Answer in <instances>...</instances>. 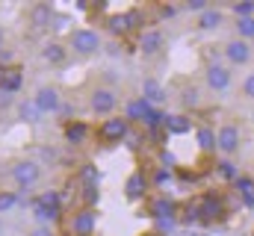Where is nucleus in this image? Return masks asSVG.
Returning a JSON list of instances; mask_svg holds the SVG:
<instances>
[{
  "instance_id": "nucleus-33",
  "label": "nucleus",
  "mask_w": 254,
  "mask_h": 236,
  "mask_svg": "<svg viewBox=\"0 0 254 236\" xmlns=\"http://www.w3.org/2000/svg\"><path fill=\"white\" fill-rule=\"evenodd\" d=\"M219 172H222V177H237V169H234L231 160H222L219 163Z\"/></svg>"
},
{
  "instance_id": "nucleus-13",
  "label": "nucleus",
  "mask_w": 254,
  "mask_h": 236,
  "mask_svg": "<svg viewBox=\"0 0 254 236\" xmlns=\"http://www.w3.org/2000/svg\"><path fill=\"white\" fill-rule=\"evenodd\" d=\"M39 54H42V59L48 65H63L65 59H68V48H65L63 42H45Z\"/></svg>"
},
{
  "instance_id": "nucleus-14",
  "label": "nucleus",
  "mask_w": 254,
  "mask_h": 236,
  "mask_svg": "<svg viewBox=\"0 0 254 236\" xmlns=\"http://www.w3.org/2000/svg\"><path fill=\"white\" fill-rule=\"evenodd\" d=\"M145 189H148V180H145V175H142V172H133V175L127 177L125 195L130 198V201H139V198H145Z\"/></svg>"
},
{
  "instance_id": "nucleus-31",
  "label": "nucleus",
  "mask_w": 254,
  "mask_h": 236,
  "mask_svg": "<svg viewBox=\"0 0 254 236\" xmlns=\"http://www.w3.org/2000/svg\"><path fill=\"white\" fill-rule=\"evenodd\" d=\"M184 9L201 15V12H207V9H210V3H207V0H187V3H184Z\"/></svg>"
},
{
  "instance_id": "nucleus-35",
  "label": "nucleus",
  "mask_w": 254,
  "mask_h": 236,
  "mask_svg": "<svg viewBox=\"0 0 254 236\" xmlns=\"http://www.w3.org/2000/svg\"><path fill=\"white\" fill-rule=\"evenodd\" d=\"M30 236H57V231H54V225H39Z\"/></svg>"
},
{
  "instance_id": "nucleus-37",
  "label": "nucleus",
  "mask_w": 254,
  "mask_h": 236,
  "mask_svg": "<svg viewBox=\"0 0 254 236\" xmlns=\"http://www.w3.org/2000/svg\"><path fill=\"white\" fill-rule=\"evenodd\" d=\"M166 180H169V172H166V169H163V172H160V175H157V186H163V183H166Z\"/></svg>"
},
{
  "instance_id": "nucleus-15",
  "label": "nucleus",
  "mask_w": 254,
  "mask_h": 236,
  "mask_svg": "<svg viewBox=\"0 0 254 236\" xmlns=\"http://www.w3.org/2000/svg\"><path fill=\"white\" fill-rule=\"evenodd\" d=\"M195 24H198V30H219V27L225 24V12L210 6L207 12H201V15H198V21H195Z\"/></svg>"
},
{
  "instance_id": "nucleus-22",
  "label": "nucleus",
  "mask_w": 254,
  "mask_h": 236,
  "mask_svg": "<svg viewBox=\"0 0 254 236\" xmlns=\"http://www.w3.org/2000/svg\"><path fill=\"white\" fill-rule=\"evenodd\" d=\"M198 145H201V151H216V130H210V127H198Z\"/></svg>"
},
{
  "instance_id": "nucleus-17",
  "label": "nucleus",
  "mask_w": 254,
  "mask_h": 236,
  "mask_svg": "<svg viewBox=\"0 0 254 236\" xmlns=\"http://www.w3.org/2000/svg\"><path fill=\"white\" fill-rule=\"evenodd\" d=\"M151 110H154V107H148L142 98H133V101H127V107H125V118L127 121H142V124H145V118H148Z\"/></svg>"
},
{
  "instance_id": "nucleus-21",
  "label": "nucleus",
  "mask_w": 254,
  "mask_h": 236,
  "mask_svg": "<svg viewBox=\"0 0 254 236\" xmlns=\"http://www.w3.org/2000/svg\"><path fill=\"white\" fill-rule=\"evenodd\" d=\"M0 86H3L6 92H12V95H15V92L21 89V74H18L15 68H6V71H3V77H0Z\"/></svg>"
},
{
  "instance_id": "nucleus-38",
  "label": "nucleus",
  "mask_w": 254,
  "mask_h": 236,
  "mask_svg": "<svg viewBox=\"0 0 254 236\" xmlns=\"http://www.w3.org/2000/svg\"><path fill=\"white\" fill-rule=\"evenodd\" d=\"M163 15L172 18V15H178V9H175V6H163Z\"/></svg>"
},
{
  "instance_id": "nucleus-6",
  "label": "nucleus",
  "mask_w": 254,
  "mask_h": 236,
  "mask_svg": "<svg viewBox=\"0 0 254 236\" xmlns=\"http://www.w3.org/2000/svg\"><path fill=\"white\" fill-rule=\"evenodd\" d=\"M98 136L104 139V142H125L127 136H130V121L125 116H110L101 121V127H98Z\"/></svg>"
},
{
  "instance_id": "nucleus-9",
  "label": "nucleus",
  "mask_w": 254,
  "mask_h": 236,
  "mask_svg": "<svg viewBox=\"0 0 254 236\" xmlns=\"http://www.w3.org/2000/svg\"><path fill=\"white\" fill-rule=\"evenodd\" d=\"M54 18H57V9H54V3H33L30 9H27V21H30V27L33 30H48L51 24H54Z\"/></svg>"
},
{
  "instance_id": "nucleus-29",
  "label": "nucleus",
  "mask_w": 254,
  "mask_h": 236,
  "mask_svg": "<svg viewBox=\"0 0 254 236\" xmlns=\"http://www.w3.org/2000/svg\"><path fill=\"white\" fill-rule=\"evenodd\" d=\"M231 12H234L237 18H254V3H234Z\"/></svg>"
},
{
  "instance_id": "nucleus-16",
  "label": "nucleus",
  "mask_w": 254,
  "mask_h": 236,
  "mask_svg": "<svg viewBox=\"0 0 254 236\" xmlns=\"http://www.w3.org/2000/svg\"><path fill=\"white\" fill-rule=\"evenodd\" d=\"M18 118H21L24 124H39V121H42V110L36 107L33 98H24V101H18Z\"/></svg>"
},
{
  "instance_id": "nucleus-36",
  "label": "nucleus",
  "mask_w": 254,
  "mask_h": 236,
  "mask_svg": "<svg viewBox=\"0 0 254 236\" xmlns=\"http://www.w3.org/2000/svg\"><path fill=\"white\" fill-rule=\"evenodd\" d=\"M12 59H15V54H12L9 48H0V65H9Z\"/></svg>"
},
{
  "instance_id": "nucleus-3",
  "label": "nucleus",
  "mask_w": 254,
  "mask_h": 236,
  "mask_svg": "<svg viewBox=\"0 0 254 236\" xmlns=\"http://www.w3.org/2000/svg\"><path fill=\"white\" fill-rule=\"evenodd\" d=\"M204 83H207V89H210V92L225 95V92L234 86V71H231V65L210 62V65H207V71H204Z\"/></svg>"
},
{
  "instance_id": "nucleus-32",
  "label": "nucleus",
  "mask_w": 254,
  "mask_h": 236,
  "mask_svg": "<svg viewBox=\"0 0 254 236\" xmlns=\"http://www.w3.org/2000/svg\"><path fill=\"white\" fill-rule=\"evenodd\" d=\"M243 95H246L249 101H254V71L246 74V80H243Z\"/></svg>"
},
{
  "instance_id": "nucleus-27",
  "label": "nucleus",
  "mask_w": 254,
  "mask_h": 236,
  "mask_svg": "<svg viewBox=\"0 0 254 236\" xmlns=\"http://www.w3.org/2000/svg\"><path fill=\"white\" fill-rule=\"evenodd\" d=\"M145 127L148 130H157V127H166V116L160 113V110H151L148 118H145Z\"/></svg>"
},
{
  "instance_id": "nucleus-41",
  "label": "nucleus",
  "mask_w": 254,
  "mask_h": 236,
  "mask_svg": "<svg viewBox=\"0 0 254 236\" xmlns=\"http://www.w3.org/2000/svg\"><path fill=\"white\" fill-rule=\"evenodd\" d=\"M151 236H157V234H151Z\"/></svg>"
},
{
  "instance_id": "nucleus-18",
  "label": "nucleus",
  "mask_w": 254,
  "mask_h": 236,
  "mask_svg": "<svg viewBox=\"0 0 254 236\" xmlns=\"http://www.w3.org/2000/svg\"><path fill=\"white\" fill-rule=\"evenodd\" d=\"M86 136H89V127H86V124H80V121L65 124V139H68L71 145H83V142H86Z\"/></svg>"
},
{
  "instance_id": "nucleus-10",
  "label": "nucleus",
  "mask_w": 254,
  "mask_h": 236,
  "mask_svg": "<svg viewBox=\"0 0 254 236\" xmlns=\"http://www.w3.org/2000/svg\"><path fill=\"white\" fill-rule=\"evenodd\" d=\"M163 48H166V33H163L160 27L142 30V36H139V51H142V57H157V54H163Z\"/></svg>"
},
{
  "instance_id": "nucleus-25",
  "label": "nucleus",
  "mask_w": 254,
  "mask_h": 236,
  "mask_svg": "<svg viewBox=\"0 0 254 236\" xmlns=\"http://www.w3.org/2000/svg\"><path fill=\"white\" fill-rule=\"evenodd\" d=\"M33 210H36V219H39L42 225H54V222H57V213H60V210L45 207V204H39V201H36V207H33Z\"/></svg>"
},
{
  "instance_id": "nucleus-7",
  "label": "nucleus",
  "mask_w": 254,
  "mask_h": 236,
  "mask_svg": "<svg viewBox=\"0 0 254 236\" xmlns=\"http://www.w3.org/2000/svg\"><path fill=\"white\" fill-rule=\"evenodd\" d=\"M225 59H228V65L231 68H243V65H249L254 59V48L252 42H243V39H231V42H225Z\"/></svg>"
},
{
  "instance_id": "nucleus-19",
  "label": "nucleus",
  "mask_w": 254,
  "mask_h": 236,
  "mask_svg": "<svg viewBox=\"0 0 254 236\" xmlns=\"http://www.w3.org/2000/svg\"><path fill=\"white\" fill-rule=\"evenodd\" d=\"M148 210H151V216H154V219H169L175 207H172V201H169V198H154V201L148 204Z\"/></svg>"
},
{
  "instance_id": "nucleus-12",
  "label": "nucleus",
  "mask_w": 254,
  "mask_h": 236,
  "mask_svg": "<svg viewBox=\"0 0 254 236\" xmlns=\"http://www.w3.org/2000/svg\"><path fill=\"white\" fill-rule=\"evenodd\" d=\"M142 101H145L148 107L157 110V107L166 101V89H163V83L154 80V77H145V80H142Z\"/></svg>"
},
{
  "instance_id": "nucleus-11",
  "label": "nucleus",
  "mask_w": 254,
  "mask_h": 236,
  "mask_svg": "<svg viewBox=\"0 0 254 236\" xmlns=\"http://www.w3.org/2000/svg\"><path fill=\"white\" fill-rule=\"evenodd\" d=\"M95 225H98V219H95V210H89V207H83V210H77L71 216V231H74V236H92L95 234Z\"/></svg>"
},
{
  "instance_id": "nucleus-20",
  "label": "nucleus",
  "mask_w": 254,
  "mask_h": 236,
  "mask_svg": "<svg viewBox=\"0 0 254 236\" xmlns=\"http://www.w3.org/2000/svg\"><path fill=\"white\" fill-rule=\"evenodd\" d=\"M80 183L83 186H98L101 183V172H98L95 163H83L80 166Z\"/></svg>"
},
{
  "instance_id": "nucleus-40",
  "label": "nucleus",
  "mask_w": 254,
  "mask_h": 236,
  "mask_svg": "<svg viewBox=\"0 0 254 236\" xmlns=\"http://www.w3.org/2000/svg\"><path fill=\"white\" fill-rule=\"evenodd\" d=\"M0 236H3V219H0Z\"/></svg>"
},
{
  "instance_id": "nucleus-23",
  "label": "nucleus",
  "mask_w": 254,
  "mask_h": 236,
  "mask_svg": "<svg viewBox=\"0 0 254 236\" xmlns=\"http://www.w3.org/2000/svg\"><path fill=\"white\" fill-rule=\"evenodd\" d=\"M237 39H243V42H252L254 39V18H237Z\"/></svg>"
},
{
  "instance_id": "nucleus-30",
  "label": "nucleus",
  "mask_w": 254,
  "mask_h": 236,
  "mask_svg": "<svg viewBox=\"0 0 254 236\" xmlns=\"http://www.w3.org/2000/svg\"><path fill=\"white\" fill-rule=\"evenodd\" d=\"M98 198H101L98 186H83V201H86V207H89V210H92V207L98 204Z\"/></svg>"
},
{
  "instance_id": "nucleus-2",
  "label": "nucleus",
  "mask_w": 254,
  "mask_h": 236,
  "mask_svg": "<svg viewBox=\"0 0 254 236\" xmlns=\"http://www.w3.org/2000/svg\"><path fill=\"white\" fill-rule=\"evenodd\" d=\"M9 177H12V183H15L18 189H33V186L42 180V166H39L36 160H30V157L15 160L12 169H9Z\"/></svg>"
},
{
  "instance_id": "nucleus-4",
  "label": "nucleus",
  "mask_w": 254,
  "mask_h": 236,
  "mask_svg": "<svg viewBox=\"0 0 254 236\" xmlns=\"http://www.w3.org/2000/svg\"><path fill=\"white\" fill-rule=\"evenodd\" d=\"M240 145H243V136H240V127H237V124H222V127L216 130V151H219L225 160H231V157L240 151Z\"/></svg>"
},
{
  "instance_id": "nucleus-1",
  "label": "nucleus",
  "mask_w": 254,
  "mask_h": 236,
  "mask_svg": "<svg viewBox=\"0 0 254 236\" xmlns=\"http://www.w3.org/2000/svg\"><path fill=\"white\" fill-rule=\"evenodd\" d=\"M101 48H104V42H101L98 30L77 27V30H71V36H68V51H74L77 57H92V54H98Z\"/></svg>"
},
{
  "instance_id": "nucleus-24",
  "label": "nucleus",
  "mask_w": 254,
  "mask_h": 236,
  "mask_svg": "<svg viewBox=\"0 0 254 236\" xmlns=\"http://www.w3.org/2000/svg\"><path fill=\"white\" fill-rule=\"evenodd\" d=\"M166 130L169 133H187L190 130V118L187 116H166Z\"/></svg>"
},
{
  "instance_id": "nucleus-28",
  "label": "nucleus",
  "mask_w": 254,
  "mask_h": 236,
  "mask_svg": "<svg viewBox=\"0 0 254 236\" xmlns=\"http://www.w3.org/2000/svg\"><path fill=\"white\" fill-rule=\"evenodd\" d=\"M181 101H184V107H198V104H201V92H198L195 86H187Z\"/></svg>"
},
{
  "instance_id": "nucleus-5",
  "label": "nucleus",
  "mask_w": 254,
  "mask_h": 236,
  "mask_svg": "<svg viewBox=\"0 0 254 236\" xmlns=\"http://www.w3.org/2000/svg\"><path fill=\"white\" fill-rule=\"evenodd\" d=\"M89 107H92V113L95 116H113L116 113V107H119V92L116 89H110V86H98L92 95H89Z\"/></svg>"
},
{
  "instance_id": "nucleus-39",
  "label": "nucleus",
  "mask_w": 254,
  "mask_h": 236,
  "mask_svg": "<svg viewBox=\"0 0 254 236\" xmlns=\"http://www.w3.org/2000/svg\"><path fill=\"white\" fill-rule=\"evenodd\" d=\"M0 48H3V30H0Z\"/></svg>"
},
{
  "instance_id": "nucleus-26",
  "label": "nucleus",
  "mask_w": 254,
  "mask_h": 236,
  "mask_svg": "<svg viewBox=\"0 0 254 236\" xmlns=\"http://www.w3.org/2000/svg\"><path fill=\"white\" fill-rule=\"evenodd\" d=\"M18 207V195L12 189H0V213H12Z\"/></svg>"
},
{
  "instance_id": "nucleus-8",
  "label": "nucleus",
  "mask_w": 254,
  "mask_h": 236,
  "mask_svg": "<svg viewBox=\"0 0 254 236\" xmlns=\"http://www.w3.org/2000/svg\"><path fill=\"white\" fill-rule=\"evenodd\" d=\"M33 101H36V107L42 110V116L60 113V110H63V95H60L57 86H39L36 95H33Z\"/></svg>"
},
{
  "instance_id": "nucleus-34",
  "label": "nucleus",
  "mask_w": 254,
  "mask_h": 236,
  "mask_svg": "<svg viewBox=\"0 0 254 236\" xmlns=\"http://www.w3.org/2000/svg\"><path fill=\"white\" fill-rule=\"evenodd\" d=\"M15 104V98H12V92H6L3 86H0V110H6V107H12Z\"/></svg>"
}]
</instances>
